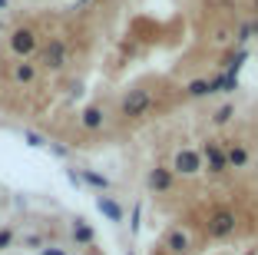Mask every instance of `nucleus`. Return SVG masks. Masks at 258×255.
I'll list each match as a JSON object with an SVG mask.
<instances>
[{"mask_svg": "<svg viewBox=\"0 0 258 255\" xmlns=\"http://www.w3.org/2000/svg\"><path fill=\"white\" fill-rule=\"evenodd\" d=\"M225 156H228V169H245L251 152H248L245 143H232V146H225Z\"/></svg>", "mask_w": 258, "mask_h": 255, "instance_id": "9d476101", "label": "nucleus"}, {"mask_svg": "<svg viewBox=\"0 0 258 255\" xmlns=\"http://www.w3.org/2000/svg\"><path fill=\"white\" fill-rule=\"evenodd\" d=\"M80 176H83V182H86V186H93L96 192H109V179L103 173H96V169H83Z\"/></svg>", "mask_w": 258, "mask_h": 255, "instance_id": "2eb2a0df", "label": "nucleus"}, {"mask_svg": "<svg viewBox=\"0 0 258 255\" xmlns=\"http://www.w3.org/2000/svg\"><path fill=\"white\" fill-rule=\"evenodd\" d=\"M139 225H143V206H133V216H129V232H133V235H136L139 232Z\"/></svg>", "mask_w": 258, "mask_h": 255, "instance_id": "aec40b11", "label": "nucleus"}, {"mask_svg": "<svg viewBox=\"0 0 258 255\" xmlns=\"http://www.w3.org/2000/svg\"><path fill=\"white\" fill-rule=\"evenodd\" d=\"M255 33H258V20H251V23H245V27H238V33H235V43H238V46H245L251 37H255Z\"/></svg>", "mask_w": 258, "mask_h": 255, "instance_id": "6ab92c4d", "label": "nucleus"}, {"mask_svg": "<svg viewBox=\"0 0 258 255\" xmlns=\"http://www.w3.org/2000/svg\"><path fill=\"white\" fill-rule=\"evenodd\" d=\"M93 239H96L93 225L86 222V219H76V222H73V242H76V245H93Z\"/></svg>", "mask_w": 258, "mask_h": 255, "instance_id": "ddd939ff", "label": "nucleus"}, {"mask_svg": "<svg viewBox=\"0 0 258 255\" xmlns=\"http://www.w3.org/2000/svg\"><path fill=\"white\" fill-rule=\"evenodd\" d=\"M14 245V229H0V252H7Z\"/></svg>", "mask_w": 258, "mask_h": 255, "instance_id": "4be33fe9", "label": "nucleus"}, {"mask_svg": "<svg viewBox=\"0 0 258 255\" xmlns=\"http://www.w3.org/2000/svg\"><path fill=\"white\" fill-rule=\"evenodd\" d=\"M245 60H248V46H238L232 57H225V63H222V73L228 76H238V70L245 67Z\"/></svg>", "mask_w": 258, "mask_h": 255, "instance_id": "f8f14e48", "label": "nucleus"}, {"mask_svg": "<svg viewBox=\"0 0 258 255\" xmlns=\"http://www.w3.org/2000/svg\"><path fill=\"white\" fill-rule=\"evenodd\" d=\"M169 169H172L175 176H185V179H192V176H199V173L205 169V166H202V152H199V149H179Z\"/></svg>", "mask_w": 258, "mask_h": 255, "instance_id": "20e7f679", "label": "nucleus"}, {"mask_svg": "<svg viewBox=\"0 0 258 255\" xmlns=\"http://www.w3.org/2000/svg\"><path fill=\"white\" fill-rule=\"evenodd\" d=\"M149 110H152V93L149 90H129L119 103V113L126 120H143Z\"/></svg>", "mask_w": 258, "mask_h": 255, "instance_id": "f257e3e1", "label": "nucleus"}, {"mask_svg": "<svg viewBox=\"0 0 258 255\" xmlns=\"http://www.w3.org/2000/svg\"><path fill=\"white\" fill-rule=\"evenodd\" d=\"M103 120H106V113H103V106H86L83 113H80V126L83 129H103Z\"/></svg>", "mask_w": 258, "mask_h": 255, "instance_id": "9b49d317", "label": "nucleus"}, {"mask_svg": "<svg viewBox=\"0 0 258 255\" xmlns=\"http://www.w3.org/2000/svg\"><path fill=\"white\" fill-rule=\"evenodd\" d=\"M10 50H14L17 60H27V57L37 50V33H33L30 27H17V30L10 33Z\"/></svg>", "mask_w": 258, "mask_h": 255, "instance_id": "39448f33", "label": "nucleus"}, {"mask_svg": "<svg viewBox=\"0 0 258 255\" xmlns=\"http://www.w3.org/2000/svg\"><path fill=\"white\" fill-rule=\"evenodd\" d=\"M202 166L209 169L212 176H222L228 169V156H225V143H219V139H209V143H202Z\"/></svg>", "mask_w": 258, "mask_h": 255, "instance_id": "7ed1b4c3", "label": "nucleus"}, {"mask_svg": "<svg viewBox=\"0 0 258 255\" xmlns=\"http://www.w3.org/2000/svg\"><path fill=\"white\" fill-rule=\"evenodd\" d=\"M0 30H4V20H0Z\"/></svg>", "mask_w": 258, "mask_h": 255, "instance_id": "bb28decb", "label": "nucleus"}, {"mask_svg": "<svg viewBox=\"0 0 258 255\" xmlns=\"http://www.w3.org/2000/svg\"><path fill=\"white\" fill-rule=\"evenodd\" d=\"M10 76H14V83H33V76H37V67H33L30 60H17L14 70H10Z\"/></svg>", "mask_w": 258, "mask_h": 255, "instance_id": "4468645a", "label": "nucleus"}, {"mask_svg": "<svg viewBox=\"0 0 258 255\" xmlns=\"http://www.w3.org/2000/svg\"><path fill=\"white\" fill-rule=\"evenodd\" d=\"M126 255H136V252H126Z\"/></svg>", "mask_w": 258, "mask_h": 255, "instance_id": "cd10ccee", "label": "nucleus"}, {"mask_svg": "<svg viewBox=\"0 0 258 255\" xmlns=\"http://www.w3.org/2000/svg\"><path fill=\"white\" fill-rule=\"evenodd\" d=\"M232 116H235V103H225L212 113V123L215 126H225V123H232Z\"/></svg>", "mask_w": 258, "mask_h": 255, "instance_id": "f3484780", "label": "nucleus"}, {"mask_svg": "<svg viewBox=\"0 0 258 255\" xmlns=\"http://www.w3.org/2000/svg\"><path fill=\"white\" fill-rule=\"evenodd\" d=\"M46 149L53 152L56 159H67V156H70V149H67V146H56V143H50V146H46Z\"/></svg>", "mask_w": 258, "mask_h": 255, "instance_id": "5701e85b", "label": "nucleus"}, {"mask_svg": "<svg viewBox=\"0 0 258 255\" xmlns=\"http://www.w3.org/2000/svg\"><path fill=\"white\" fill-rule=\"evenodd\" d=\"M40 255H67L63 248H40Z\"/></svg>", "mask_w": 258, "mask_h": 255, "instance_id": "393cba45", "label": "nucleus"}, {"mask_svg": "<svg viewBox=\"0 0 258 255\" xmlns=\"http://www.w3.org/2000/svg\"><path fill=\"white\" fill-rule=\"evenodd\" d=\"M185 96H189V99H202V96H212V90H209V80H192L189 86H185Z\"/></svg>", "mask_w": 258, "mask_h": 255, "instance_id": "dca6fc26", "label": "nucleus"}, {"mask_svg": "<svg viewBox=\"0 0 258 255\" xmlns=\"http://www.w3.org/2000/svg\"><path fill=\"white\" fill-rule=\"evenodd\" d=\"M10 7V4H7V0H0V10H7Z\"/></svg>", "mask_w": 258, "mask_h": 255, "instance_id": "a878e982", "label": "nucleus"}, {"mask_svg": "<svg viewBox=\"0 0 258 255\" xmlns=\"http://www.w3.org/2000/svg\"><path fill=\"white\" fill-rule=\"evenodd\" d=\"M235 229H238V219L232 209H215L209 216V225H205L209 239H228V235H235Z\"/></svg>", "mask_w": 258, "mask_h": 255, "instance_id": "f03ea898", "label": "nucleus"}, {"mask_svg": "<svg viewBox=\"0 0 258 255\" xmlns=\"http://www.w3.org/2000/svg\"><path fill=\"white\" fill-rule=\"evenodd\" d=\"M23 143L30 146V149H43V146H50V139H46V136H40L37 129H23Z\"/></svg>", "mask_w": 258, "mask_h": 255, "instance_id": "a211bd4d", "label": "nucleus"}, {"mask_svg": "<svg viewBox=\"0 0 258 255\" xmlns=\"http://www.w3.org/2000/svg\"><path fill=\"white\" fill-rule=\"evenodd\" d=\"M96 209L103 212V219H109V222H122V219H126V209L116 202L113 195H106V192L96 195Z\"/></svg>", "mask_w": 258, "mask_h": 255, "instance_id": "6e6552de", "label": "nucleus"}, {"mask_svg": "<svg viewBox=\"0 0 258 255\" xmlns=\"http://www.w3.org/2000/svg\"><path fill=\"white\" fill-rule=\"evenodd\" d=\"M235 90H238V76L222 73V93H235Z\"/></svg>", "mask_w": 258, "mask_h": 255, "instance_id": "412c9836", "label": "nucleus"}, {"mask_svg": "<svg viewBox=\"0 0 258 255\" xmlns=\"http://www.w3.org/2000/svg\"><path fill=\"white\" fill-rule=\"evenodd\" d=\"M255 10H258V0H255Z\"/></svg>", "mask_w": 258, "mask_h": 255, "instance_id": "c85d7f7f", "label": "nucleus"}, {"mask_svg": "<svg viewBox=\"0 0 258 255\" xmlns=\"http://www.w3.org/2000/svg\"><path fill=\"white\" fill-rule=\"evenodd\" d=\"M175 182V173L169 169V166H152L149 176H146V186L152 189V192H169Z\"/></svg>", "mask_w": 258, "mask_h": 255, "instance_id": "0eeeda50", "label": "nucleus"}, {"mask_svg": "<svg viewBox=\"0 0 258 255\" xmlns=\"http://www.w3.org/2000/svg\"><path fill=\"white\" fill-rule=\"evenodd\" d=\"M162 245H166L172 255H185L189 252V232H182V229H169Z\"/></svg>", "mask_w": 258, "mask_h": 255, "instance_id": "1a4fd4ad", "label": "nucleus"}, {"mask_svg": "<svg viewBox=\"0 0 258 255\" xmlns=\"http://www.w3.org/2000/svg\"><path fill=\"white\" fill-rule=\"evenodd\" d=\"M40 63H43L46 70H53V73L63 70V67H67V43H63L60 37H53L50 43L43 46V53H40Z\"/></svg>", "mask_w": 258, "mask_h": 255, "instance_id": "423d86ee", "label": "nucleus"}, {"mask_svg": "<svg viewBox=\"0 0 258 255\" xmlns=\"http://www.w3.org/2000/svg\"><path fill=\"white\" fill-rule=\"evenodd\" d=\"M67 179H70V182H73V186H76V189L83 186V176L76 173V169H67Z\"/></svg>", "mask_w": 258, "mask_h": 255, "instance_id": "b1692460", "label": "nucleus"}]
</instances>
